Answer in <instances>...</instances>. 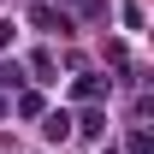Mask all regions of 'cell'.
I'll list each match as a JSON object with an SVG mask.
<instances>
[{"label": "cell", "instance_id": "7a4b0ae2", "mask_svg": "<svg viewBox=\"0 0 154 154\" xmlns=\"http://www.w3.org/2000/svg\"><path fill=\"white\" fill-rule=\"evenodd\" d=\"M71 131H83V136H107V119H101V113H95V107H89V113H83V119H77V125H71Z\"/></svg>", "mask_w": 154, "mask_h": 154}, {"label": "cell", "instance_id": "8992f818", "mask_svg": "<svg viewBox=\"0 0 154 154\" xmlns=\"http://www.w3.org/2000/svg\"><path fill=\"white\" fill-rule=\"evenodd\" d=\"M12 36H18V30H12V24L0 18V48H12Z\"/></svg>", "mask_w": 154, "mask_h": 154}, {"label": "cell", "instance_id": "3957f363", "mask_svg": "<svg viewBox=\"0 0 154 154\" xmlns=\"http://www.w3.org/2000/svg\"><path fill=\"white\" fill-rule=\"evenodd\" d=\"M48 136L65 142V136H71V113H48Z\"/></svg>", "mask_w": 154, "mask_h": 154}, {"label": "cell", "instance_id": "5b68a950", "mask_svg": "<svg viewBox=\"0 0 154 154\" xmlns=\"http://www.w3.org/2000/svg\"><path fill=\"white\" fill-rule=\"evenodd\" d=\"M125 148H131V154H154V148H148V136H142V131H136L131 142H125Z\"/></svg>", "mask_w": 154, "mask_h": 154}, {"label": "cell", "instance_id": "52a82bcc", "mask_svg": "<svg viewBox=\"0 0 154 154\" xmlns=\"http://www.w3.org/2000/svg\"><path fill=\"white\" fill-rule=\"evenodd\" d=\"M0 113H6V101H0Z\"/></svg>", "mask_w": 154, "mask_h": 154}, {"label": "cell", "instance_id": "6da1fadb", "mask_svg": "<svg viewBox=\"0 0 154 154\" xmlns=\"http://www.w3.org/2000/svg\"><path fill=\"white\" fill-rule=\"evenodd\" d=\"M71 95H77V101H101V95H107V83H101V77H77Z\"/></svg>", "mask_w": 154, "mask_h": 154}, {"label": "cell", "instance_id": "277c9868", "mask_svg": "<svg viewBox=\"0 0 154 154\" xmlns=\"http://www.w3.org/2000/svg\"><path fill=\"white\" fill-rule=\"evenodd\" d=\"M0 89H18V65H6V59H0Z\"/></svg>", "mask_w": 154, "mask_h": 154}]
</instances>
